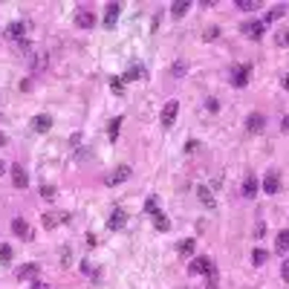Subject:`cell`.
Masks as SVG:
<instances>
[{
    "instance_id": "e0dca14e",
    "label": "cell",
    "mask_w": 289,
    "mask_h": 289,
    "mask_svg": "<svg viewBox=\"0 0 289 289\" xmlns=\"http://www.w3.org/2000/svg\"><path fill=\"white\" fill-rule=\"evenodd\" d=\"M38 269H41L38 263H23V266L17 269V281H29V278H35V275H38Z\"/></svg>"
},
{
    "instance_id": "4316f807",
    "label": "cell",
    "mask_w": 289,
    "mask_h": 289,
    "mask_svg": "<svg viewBox=\"0 0 289 289\" xmlns=\"http://www.w3.org/2000/svg\"><path fill=\"white\" fill-rule=\"evenodd\" d=\"M275 44H278V47H287L289 44V29H278V32H275Z\"/></svg>"
},
{
    "instance_id": "ac0fdd59",
    "label": "cell",
    "mask_w": 289,
    "mask_h": 289,
    "mask_svg": "<svg viewBox=\"0 0 289 289\" xmlns=\"http://www.w3.org/2000/svg\"><path fill=\"white\" fill-rule=\"evenodd\" d=\"M289 249V229H284V231H278V237H275V252H287Z\"/></svg>"
},
{
    "instance_id": "52a82bcc",
    "label": "cell",
    "mask_w": 289,
    "mask_h": 289,
    "mask_svg": "<svg viewBox=\"0 0 289 289\" xmlns=\"http://www.w3.org/2000/svg\"><path fill=\"white\" fill-rule=\"evenodd\" d=\"M124 226H127V211H124V208H116V211L110 214V220H107V229H110V231H119Z\"/></svg>"
},
{
    "instance_id": "836d02e7",
    "label": "cell",
    "mask_w": 289,
    "mask_h": 289,
    "mask_svg": "<svg viewBox=\"0 0 289 289\" xmlns=\"http://www.w3.org/2000/svg\"><path fill=\"white\" fill-rule=\"evenodd\" d=\"M205 107H208L211 113H217V110H220V102H217V99H208V102H205Z\"/></svg>"
},
{
    "instance_id": "484cf974",
    "label": "cell",
    "mask_w": 289,
    "mask_h": 289,
    "mask_svg": "<svg viewBox=\"0 0 289 289\" xmlns=\"http://www.w3.org/2000/svg\"><path fill=\"white\" fill-rule=\"evenodd\" d=\"M266 260H269V252H263V249H255V252H252V263H255V266L266 263Z\"/></svg>"
},
{
    "instance_id": "d590c367",
    "label": "cell",
    "mask_w": 289,
    "mask_h": 289,
    "mask_svg": "<svg viewBox=\"0 0 289 289\" xmlns=\"http://www.w3.org/2000/svg\"><path fill=\"white\" fill-rule=\"evenodd\" d=\"M281 278H284V281L289 284V257L284 260V266H281Z\"/></svg>"
},
{
    "instance_id": "d6986e66",
    "label": "cell",
    "mask_w": 289,
    "mask_h": 289,
    "mask_svg": "<svg viewBox=\"0 0 289 289\" xmlns=\"http://www.w3.org/2000/svg\"><path fill=\"white\" fill-rule=\"evenodd\" d=\"M197 197H200V203H203L205 208H214V197H211V188L200 185V188H197Z\"/></svg>"
},
{
    "instance_id": "60d3db41",
    "label": "cell",
    "mask_w": 289,
    "mask_h": 289,
    "mask_svg": "<svg viewBox=\"0 0 289 289\" xmlns=\"http://www.w3.org/2000/svg\"><path fill=\"white\" fill-rule=\"evenodd\" d=\"M3 145H6V133H0V148H3Z\"/></svg>"
},
{
    "instance_id": "74e56055",
    "label": "cell",
    "mask_w": 289,
    "mask_h": 289,
    "mask_svg": "<svg viewBox=\"0 0 289 289\" xmlns=\"http://www.w3.org/2000/svg\"><path fill=\"white\" fill-rule=\"evenodd\" d=\"M182 72H185V64H182V61H179V64H176V67H173V75H182Z\"/></svg>"
},
{
    "instance_id": "8d00e7d4",
    "label": "cell",
    "mask_w": 289,
    "mask_h": 289,
    "mask_svg": "<svg viewBox=\"0 0 289 289\" xmlns=\"http://www.w3.org/2000/svg\"><path fill=\"white\" fill-rule=\"evenodd\" d=\"M263 231H266V226H263V223H257V226H255V234H257V237H263Z\"/></svg>"
},
{
    "instance_id": "3957f363",
    "label": "cell",
    "mask_w": 289,
    "mask_h": 289,
    "mask_svg": "<svg viewBox=\"0 0 289 289\" xmlns=\"http://www.w3.org/2000/svg\"><path fill=\"white\" fill-rule=\"evenodd\" d=\"M176 113H179V102H176V99H171V102L162 107V113H159V121H162V127H173V121H176Z\"/></svg>"
},
{
    "instance_id": "9c48e42d",
    "label": "cell",
    "mask_w": 289,
    "mask_h": 289,
    "mask_svg": "<svg viewBox=\"0 0 289 289\" xmlns=\"http://www.w3.org/2000/svg\"><path fill=\"white\" fill-rule=\"evenodd\" d=\"M75 26H81V29H93V26H96V15H93L90 9H78V12H75Z\"/></svg>"
},
{
    "instance_id": "277c9868",
    "label": "cell",
    "mask_w": 289,
    "mask_h": 289,
    "mask_svg": "<svg viewBox=\"0 0 289 289\" xmlns=\"http://www.w3.org/2000/svg\"><path fill=\"white\" fill-rule=\"evenodd\" d=\"M26 35H29V23H23V20H15V23L6 26V38L9 41H23Z\"/></svg>"
},
{
    "instance_id": "ab89813d",
    "label": "cell",
    "mask_w": 289,
    "mask_h": 289,
    "mask_svg": "<svg viewBox=\"0 0 289 289\" xmlns=\"http://www.w3.org/2000/svg\"><path fill=\"white\" fill-rule=\"evenodd\" d=\"M281 84H284V90H289V72L284 75V81H281Z\"/></svg>"
},
{
    "instance_id": "83f0119b",
    "label": "cell",
    "mask_w": 289,
    "mask_h": 289,
    "mask_svg": "<svg viewBox=\"0 0 289 289\" xmlns=\"http://www.w3.org/2000/svg\"><path fill=\"white\" fill-rule=\"evenodd\" d=\"M237 9H240V12H255L257 3H255V0H237Z\"/></svg>"
},
{
    "instance_id": "2e32d148",
    "label": "cell",
    "mask_w": 289,
    "mask_h": 289,
    "mask_svg": "<svg viewBox=\"0 0 289 289\" xmlns=\"http://www.w3.org/2000/svg\"><path fill=\"white\" fill-rule=\"evenodd\" d=\"M145 75H148V69L142 67V64H133V67L121 75V84H124V81H133V78H145Z\"/></svg>"
},
{
    "instance_id": "cb8c5ba5",
    "label": "cell",
    "mask_w": 289,
    "mask_h": 289,
    "mask_svg": "<svg viewBox=\"0 0 289 289\" xmlns=\"http://www.w3.org/2000/svg\"><path fill=\"white\" fill-rule=\"evenodd\" d=\"M287 9H289V6H284V3L272 6V9H269V15H266V20H281V17L287 15Z\"/></svg>"
},
{
    "instance_id": "4fadbf2b",
    "label": "cell",
    "mask_w": 289,
    "mask_h": 289,
    "mask_svg": "<svg viewBox=\"0 0 289 289\" xmlns=\"http://www.w3.org/2000/svg\"><path fill=\"white\" fill-rule=\"evenodd\" d=\"M12 231H15L20 240H32V229H29V223L20 220V217H15V220H12Z\"/></svg>"
},
{
    "instance_id": "603a6c76",
    "label": "cell",
    "mask_w": 289,
    "mask_h": 289,
    "mask_svg": "<svg viewBox=\"0 0 289 289\" xmlns=\"http://www.w3.org/2000/svg\"><path fill=\"white\" fill-rule=\"evenodd\" d=\"M153 226H156V231H168V229H171L168 217H165L162 211H156V214H153Z\"/></svg>"
},
{
    "instance_id": "7402d4cb",
    "label": "cell",
    "mask_w": 289,
    "mask_h": 289,
    "mask_svg": "<svg viewBox=\"0 0 289 289\" xmlns=\"http://www.w3.org/2000/svg\"><path fill=\"white\" fill-rule=\"evenodd\" d=\"M41 220H44V229H55L61 220H67V214H44Z\"/></svg>"
},
{
    "instance_id": "b9f144b4",
    "label": "cell",
    "mask_w": 289,
    "mask_h": 289,
    "mask_svg": "<svg viewBox=\"0 0 289 289\" xmlns=\"http://www.w3.org/2000/svg\"><path fill=\"white\" fill-rule=\"evenodd\" d=\"M3 173H6V165H3V162H0V176H3Z\"/></svg>"
},
{
    "instance_id": "d6a6232c",
    "label": "cell",
    "mask_w": 289,
    "mask_h": 289,
    "mask_svg": "<svg viewBox=\"0 0 289 289\" xmlns=\"http://www.w3.org/2000/svg\"><path fill=\"white\" fill-rule=\"evenodd\" d=\"M145 211H148V214H156V211H159V208H156V200H145Z\"/></svg>"
},
{
    "instance_id": "ba28073f",
    "label": "cell",
    "mask_w": 289,
    "mask_h": 289,
    "mask_svg": "<svg viewBox=\"0 0 289 289\" xmlns=\"http://www.w3.org/2000/svg\"><path fill=\"white\" fill-rule=\"evenodd\" d=\"M127 176H130V168H127V165H121V168H116L113 173H107V176H104V185L113 188V185H119V182H124Z\"/></svg>"
},
{
    "instance_id": "4dcf8cb0",
    "label": "cell",
    "mask_w": 289,
    "mask_h": 289,
    "mask_svg": "<svg viewBox=\"0 0 289 289\" xmlns=\"http://www.w3.org/2000/svg\"><path fill=\"white\" fill-rule=\"evenodd\" d=\"M41 197H44V200H55V188L52 185H41Z\"/></svg>"
},
{
    "instance_id": "7c38bea8",
    "label": "cell",
    "mask_w": 289,
    "mask_h": 289,
    "mask_svg": "<svg viewBox=\"0 0 289 289\" xmlns=\"http://www.w3.org/2000/svg\"><path fill=\"white\" fill-rule=\"evenodd\" d=\"M263 191H266V194H278V191H281V176H278V171H269V173L263 176Z\"/></svg>"
},
{
    "instance_id": "8992f818",
    "label": "cell",
    "mask_w": 289,
    "mask_h": 289,
    "mask_svg": "<svg viewBox=\"0 0 289 289\" xmlns=\"http://www.w3.org/2000/svg\"><path fill=\"white\" fill-rule=\"evenodd\" d=\"M29 127H32L35 133H47V130H52V116L50 113H38V116L29 121Z\"/></svg>"
},
{
    "instance_id": "5b68a950",
    "label": "cell",
    "mask_w": 289,
    "mask_h": 289,
    "mask_svg": "<svg viewBox=\"0 0 289 289\" xmlns=\"http://www.w3.org/2000/svg\"><path fill=\"white\" fill-rule=\"evenodd\" d=\"M249 75H252V67H249V64H240V67L231 69V84L234 87H246L249 84Z\"/></svg>"
},
{
    "instance_id": "d4e9b609",
    "label": "cell",
    "mask_w": 289,
    "mask_h": 289,
    "mask_svg": "<svg viewBox=\"0 0 289 289\" xmlns=\"http://www.w3.org/2000/svg\"><path fill=\"white\" fill-rule=\"evenodd\" d=\"M119 127H121V116H116V119L110 121V130H107V139H110V142L119 139Z\"/></svg>"
},
{
    "instance_id": "1f68e13d",
    "label": "cell",
    "mask_w": 289,
    "mask_h": 289,
    "mask_svg": "<svg viewBox=\"0 0 289 289\" xmlns=\"http://www.w3.org/2000/svg\"><path fill=\"white\" fill-rule=\"evenodd\" d=\"M12 255H15V252H12V246H6V243H3V246H0V260H12Z\"/></svg>"
},
{
    "instance_id": "6da1fadb",
    "label": "cell",
    "mask_w": 289,
    "mask_h": 289,
    "mask_svg": "<svg viewBox=\"0 0 289 289\" xmlns=\"http://www.w3.org/2000/svg\"><path fill=\"white\" fill-rule=\"evenodd\" d=\"M188 272L191 275H208V278H214V263L208 260V257H194L191 263H188Z\"/></svg>"
},
{
    "instance_id": "7a4b0ae2",
    "label": "cell",
    "mask_w": 289,
    "mask_h": 289,
    "mask_svg": "<svg viewBox=\"0 0 289 289\" xmlns=\"http://www.w3.org/2000/svg\"><path fill=\"white\" fill-rule=\"evenodd\" d=\"M240 32L246 35L249 41H260V38L266 35V23H263V20H246V23L240 26Z\"/></svg>"
},
{
    "instance_id": "30bf717a",
    "label": "cell",
    "mask_w": 289,
    "mask_h": 289,
    "mask_svg": "<svg viewBox=\"0 0 289 289\" xmlns=\"http://www.w3.org/2000/svg\"><path fill=\"white\" fill-rule=\"evenodd\" d=\"M119 12H121L119 3H107V9H104V26H107V29H113V26H116Z\"/></svg>"
},
{
    "instance_id": "8fae6325",
    "label": "cell",
    "mask_w": 289,
    "mask_h": 289,
    "mask_svg": "<svg viewBox=\"0 0 289 289\" xmlns=\"http://www.w3.org/2000/svg\"><path fill=\"white\" fill-rule=\"evenodd\" d=\"M263 127H266L263 113H249V119H246V130H249V133H260Z\"/></svg>"
},
{
    "instance_id": "e575fe53",
    "label": "cell",
    "mask_w": 289,
    "mask_h": 289,
    "mask_svg": "<svg viewBox=\"0 0 289 289\" xmlns=\"http://www.w3.org/2000/svg\"><path fill=\"white\" fill-rule=\"evenodd\" d=\"M197 148H200V142H197V139H188V142H185V151L188 153H194Z\"/></svg>"
},
{
    "instance_id": "44dd1931",
    "label": "cell",
    "mask_w": 289,
    "mask_h": 289,
    "mask_svg": "<svg viewBox=\"0 0 289 289\" xmlns=\"http://www.w3.org/2000/svg\"><path fill=\"white\" fill-rule=\"evenodd\" d=\"M194 246H197V243H194L191 237H185V240H179V243H176V252H179L182 257H188L191 252H194Z\"/></svg>"
},
{
    "instance_id": "5bb4252c",
    "label": "cell",
    "mask_w": 289,
    "mask_h": 289,
    "mask_svg": "<svg viewBox=\"0 0 289 289\" xmlns=\"http://www.w3.org/2000/svg\"><path fill=\"white\" fill-rule=\"evenodd\" d=\"M12 182L15 188H29V173L23 171V165H12Z\"/></svg>"
},
{
    "instance_id": "ffe728a7",
    "label": "cell",
    "mask_w": 289,
    "mask_h": 289,
    "mask_svg": "<svg viewBox=\"0 0 289 289\" xmlns=\"http://www.w3.org/2000/svg\"><path fill=\"white\" fill-rule=\"evenodd\" d=\"M188 9H191V3H188V0H176V3H171V15H173V17H185Z\"/></svg>"
},
{
    "instance_id": "f1b7e54d",
    "label": "cell",
    "mask_w": 289,
    "mask_h": 289,
    "mask_svg": "<svg viewBox=\"0 0 289 289\" xmlns=\"http://www.w3.org/2000/svg\"><path fill=\"white\" fill-rule=\"evenodd\" d=\"M110 90H113L116 96H121V93H124V84H121V78H110Z\"/></svg>"
},
{
    "instance_id": "9a60e30c",
    "label": "cell",
    "mask_w": 289,
    "mask_h": 289,
    "mask_svg": "<svg viewBox=\"0 0 289 289\" xmlns=\"http://www.w3.org/2000/svg\"><path fill=\"white\" fill-rule=\"evenodd\" d=\"M257 191H260V182H257V176H255V173H249V176H246V182H243V197L255 200V197H257Z\"/></svg>"
},
{
    "instance_id": "f546056e",
    "label": "cell",
    "mask_w": 289,
    "mask_h": 289,
    "mask_svg": "<svg viewBox=\"0 0 289 289\" xmlns=\"http://www.w3.org/2000/svg\"><path fill=\"white\" fill-rule=\"evenodd\" d=\"M203 38L205 41H214V38H220V29H217V26H208V29L203 32Z\"/></svg>"
},
{
    "instance_id": "f35d334b",
    "label": "cell",
    "mask_w": 289,
    "mask_h": 289,
    "mask_svg": "<svg viewBox=\"0 0 289 289\" xmlns=\"http://www.w3.org/2000/svg\"><path fill=\"white\" fill-rule=\"evenodd\" d=\"M29 289H50V287H47V284H41V281H38V284H32V287H29Z\"/></svg>"
}]
</instances>
